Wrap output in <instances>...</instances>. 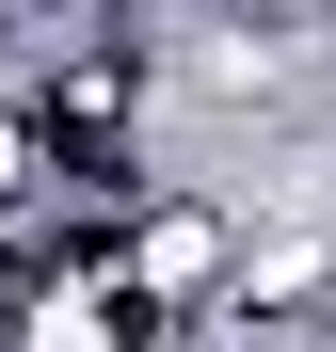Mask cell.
I'll return each instance as SVG.
<instances>
[{
  "label": "cell",
  "instance_id": "obj_1",
  "mask_svg": "<svg viewBox=\"0 0 336 352\" xmlns=\"http://www.w3.org/2000/svg\"><path fill=\"white\" fill-rule=\"evenodd\" d=\"M224 272H240V208H224L208 176H160V192L112 224V305L160 320V336L208 320V305H224Z\"/></svg>",
  "mask_w": 336,
  "mask_h": 352
},
{
  "label": "cell",
  "instance_id": "obj_2",
  "mask_svg": "<svg viewBox=\"0 0 336 352\" xmlns=\"http://www.w3.org/2000/svg\"><path fill=\"white\" fill-rule=\"evenodd\" d=\"M0 352H160V320H128L96 272H32V305H16Z\"/></svg>",
  "mask_w": 336,
  "mask_h": 352
}]
</instances>
